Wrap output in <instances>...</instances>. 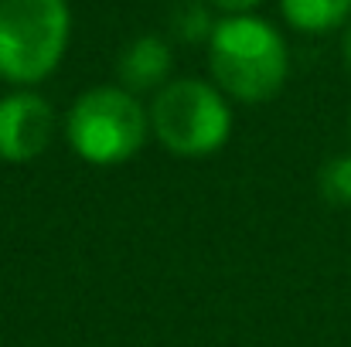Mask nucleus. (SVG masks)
<instances>
[{
	"instance_id": "1",
	"label": "nucleus",
	"mask_w": 351,
	"mask_h": 347,
	"mask_svg": "<svg viewBox=\"0 0 351 347\" xmlns=\"http://www.w3.org/2000/svg\"><path fill=\"white\" fill-rule=\"evenodd\" d=\"M208 68L219 92L256 106L283 89L290 58L273 24L235 14L219 21L208 38Z\"/></svg>"
},
{
	"instance_id": "2",
	"label": "nucleus",
	"mask_w": 351,
	"mask_h": 347,
	"mask_svg": "<svg viewBox=\"0 0 351 347\" xmlns=\"http://www.w3.org/2000/svg\"><path fill=\"white\" fill-rule=\"evenodd\" d=\"M150 133V116L123 86H96L82 92L65 116V140L79 160L117 167L140 153Z\"/></svg>"
},
{
	"instance_id": "3",
	"label": "nucleus",
	"mask_w": 351,
	"mask_h": 347,
	"mask_svg": "<svg viewBox=\"0 0 351 347\" xmlns=\"http://www.w3.org/2000/svg\"><path fill=\"white\" fill-rule=\"evenodd\" d=\"M65 0H0V79L10 86L45 82L69 44Z\"/></svg>"
},
{
	"instance_id": "4",
	"label": "nucleus",
	"mask_w": 351,
	"mask_h": 347,
	"mask_svg": "<svg viewBox=\"0 0 351 347\" xmlns=\"http://www.w3.org/2000/svg\"><path fill=\"white\" fill-rule=\"evenodd\" d=\"M150 133L174 157H208L226 146L232 110L226 96L202 79L167 82L150 103Z\"/></svg>"
},
{
	"instance_id": "5",
	"label": "nucleus",
	"mask_w": 351,
	"mask_h": 347,
	"mask_svg": "<svg viewBox=\"0 0 351 347\" xmlns=\"http://www.w3.org/2000/svg\"><path fill=\"white\" fill-rule=\"evenodd\" d=\"M55 136V110L45 96L17 89L0 99V160L31 164L38 160Z\"/></svg>"
},
{
	"instance_id": "6",
	"label": "nucleus",
	"mask_w": 351,
	"mask_h": 347,
	"mask_svg": "<svg viewBox=\"0 0 351 347\" xmlns=\"http://www.w3.org/2000/svg\"><path fill=\"white\" fill-rule=\"evenodd\" d=\"M174 68L171 48L157 38V34H143L136 38L123 55H119V82L126 92H150V89H164L167 72Z\"/></svg>"
},
{
	"instance_id": "7",
	"label": "nucleus",
	"mask_w": 351,
	"mask_h": 347,
	"mask_svg": "<svg viewBox=\"0 0 351 347\" xmlns=\"http://www.w3.org/2000/svg\"><path fill=\"white\" fill-rule=\"evenodd\" d=\"M280 7L297 31H311V34L338 27L351 14V0H280Z\"/></svg>"
},
{
	"instance_id": "8",
	"label": "nucleus",
	"mask_w": 351,
	"mask_h": 347,
	"mask_svg": "<svg viewBox=\"0 0 351 347\" xmlns=\"http://www.w3.org/2000/svg\"><path fill=\"white\" fill-rule=\"evenodd\" d=\"M321 194L331 201V205H351V153L341 157H331L324 167H321Z\"/></svg>"
},
{
	"instance_id": "9",
	"label": "nucleus",
	"mask_w": 351,
	"mask_h": 347,
	"mask_svg": "<svg viewBox=\"0 0 351 347\" xmlns=\"http://www.w3.org/2000/svg\"><path fill=\"white\" fill-rule=\"evenodd\" d=\"M174 31L181 41H202V38H212L215 24L208 21V10L202 3H184L174 14Z\"/></svg>"
},
{
	"instance_id": "10",
	"label": "nucleus",
	"mask_w": 351,
	"mask_h": 347,
	"mask_svg": "<svg viewBox=\"0 0 351 347\" xmlns=\"http://www.w3.org/2000/svg\"><path fill=\"white\" fill-rule=\"evenodd\" d=\"M215 7H222V10H229V14H245L249 7H256V3H263V0H212Z\"/></svg>"
},
{
	"instance_id": "11",
	"label": "nucleus",
	"mask_w": 351,
	"mask_h": 347,
	"mask_svg": "<svg viewBox=\"0 0 351 347\" xmlns=\"http://www.w3.org/2000/svg\"><path fill=\"white\" fill-rule=\"evenodd\" d=\"M345 58H348V65H351V31H348V38H345Z\"/></svg>"
},
{
	"instance_id": "12",
	"label": "nucleus",
	"mask_w": 351,
	"mask_h": 347,
	"mask_svg": "<svg viewBox=\"0 0 351 347\" xmlns=\"http://www.w3.org/2000/svg\"><path fill=\"white\" fill-rule=\"evenodd\" d=\"M348 133H351V116H348Z\"/></svg>"
}]
</instances>
